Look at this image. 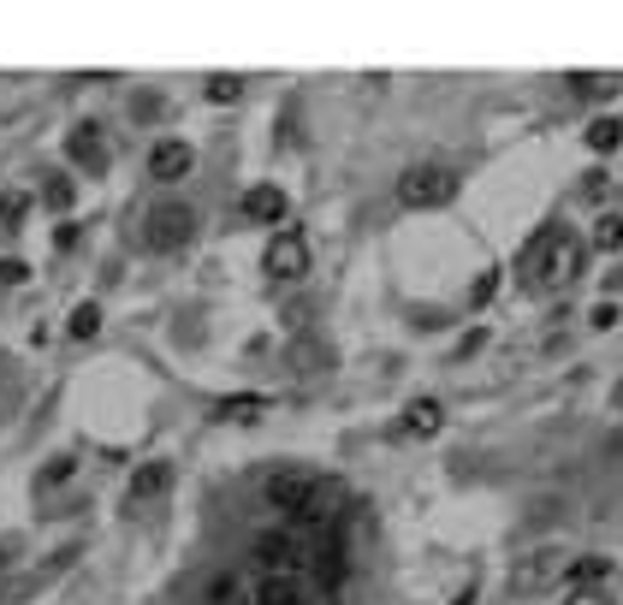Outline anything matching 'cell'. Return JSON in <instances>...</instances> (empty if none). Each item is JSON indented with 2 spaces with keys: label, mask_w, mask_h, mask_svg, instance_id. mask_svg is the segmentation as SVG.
<instances>
[{
  "label": "cell",
  "mask_w": 623,
  "mask_h": 605,
  "mask_svg": "<svg viewBox=\"0 0 623 605\" xmlns=\"http://www.w3.org/2000/svg\"><path fill=\"white\" fill-rule=\"evenodd\" d=\"M262 498L273 511H285V516H298V523H321V505H326V481L321 475H309V470H280V475H268L262 481Z\"/></svg>",
  "instance_id": "6da1fadb"
},
{
  "label": "cell",
  "mask_w": 623,
  "mask_h": 605,
  "mask_svg": "<svg viewBox=\"0 0 623 605\" xmlns=\"http://www.w3.org/2000/svg\"><path fill=\"white\" fill-rule=\"evenodd\" d=\"M458 196V172L452 167H410L398 179V202L404 209H445Z\"/></svg>",
  "instance_id": "7a4b0ae2"
},
{
  "label": "cell",
  "mask_w": 623,
  "mask_h": 605,
  "mask_svg": "<svg viewBox=\"0 0 623 605\" xmlns=\"http://www.w3.org/2000/svg\"><path fill=\"white\" fill-rule=\"evenodd\" d=\"M190 232H197V214H190V202H154L143 214V244L149 250H184Z\"/></svg>",
  "instance_id": "3957f363"
},
{
  "label": "cell",
  "mask_w": 623,
  "mask_h": 605,
  "mask_svg": "<svg viewBox=\"0 0 623 605\" xmlns=\"http://www.w3.org/2000/svg\"><path fill=\"white\" fill-rule=\"evenodd\" d=\"M315 546H303L298 534H262V541H255V564H262L268 576H303V569L315 564Z\"/></svg>",
  "instance_id": "277c9868"
},
{
  "label": "cell",
  "mask_w": 623,
  "mask_h": 605,
  "mask_svg": "<svg viewBox=\"0 0 623 605\" xmlns=\"http://www.w3.org/2000/svg\"><path fill=\"white\" fill-rule=\"evenodd\" d=\"M262 273L268 280H303L309 273V244H303V232H291V226H280L273 232V244H268V255H262Z\"/></svg>",
  "instance_id": "5b68a950"
},
{
  "label": "cell",
  "mask_w": 623,
  "mask_h": 605,
  "mask_svg": "<svg viewBox=\"0 0 623 605\" xmlns=\"http://www.w3.org/2000/svg\"><path fill=\"white\" fill-rule=\"evenodd\" d=\"M564 564H570V558H564V552H552V546L529 552V558L511 569V594H523V599H529V594H546V587L564 576Z\"/></svg>",
  "instance_id": "8992f818"
},
{
  "label": "cell",
  "mask_w": 623,
  "mask_h": 605,
  "mask_svg": "<svg viewBox=\"0 0 623 605\" xmlns=\"http://www.w3.org/2000/svg\"><path fill=\"white\" fill-rule=\"evenodd\" d=\"M78 558V546H66V552H54V564H42V569H24V576H12V582H0V605H24L30 594H42L48 582L60 576L66 564Z\"/></svg>",
  "instance_id": "52a82bcc"
},
{
  "label": "cell",
  "mask_w": 623,
  "mask_h": 605,
  "mask_svg": "<svg viewBox=\"0 0 623 605\" xmlns=\"http://www.w3.org/2000/svg\"><path fill=\"white\" fill-rule=\"evenodd\" d=\"M582 262H587V244H582V238H570V232H559V244L546 250L541 285H570V280L582 273Z\"/></svg>",
  "instance_id": "ba28073f"
},
{
  "label": "cell",
  "mask_w": 623,
  "mask_h": 605,
  "mask_svg": "<svg viewBox=\"0 0 623 605\" xmlns=\"http://www.w3.org/2000/svg\"><path fill=\"white\" fill-rule=\"evenodd\" d=\"M190 167H197V154H190V143H179V137H161V143L149 149V179H161V184L190 179Z\"/></svg>",
  "instance_id": "9c48e42d"
},
{
  "label": "cell",
  "mask_w": 623,
  "mask_h": 605,
  "mask_svg": "<svg viewBox=\"0 0 623 605\" xmlns=\"http://www.w3.org/2000/svg\"><path fill=\"white\" fill-rule=\"evenodd\" d=\"M66 154H72V161L90 172V179H101V172H108V137H101V125H78L72 137H66Z\"/></svg>",
  "instance_id": "30bf717a"
},
{
  "label": "cell",
  "mask_w": 623,
  "mask_h": 605,
  "mask_svg": "<svg viewBox=\"0 0 623 605\" xmlns=\"http://www.w3.org/2000/svg\"><path fill=\"white\" fill-rule=\"evenodd\" d=\"M167 493H172V463H143V470L131 475V487H125V505L149 511L154 498H167Z\"/></svg>",
  "instance_id": "8fae6325"
},
{
  "label": "cell",
  "mask_w": 623,
  "mask_h": 605,
  "mask_svg": "<svg viewBox=\"0 0 623 605\" xmlns=\"http://www.w3.org/2000/svg\"><path fill=\"white\" fill-rule=\"evenodd\" d=\"M285 214H291V202H285V190H280V184H255V190H244V220L280 226Z\"/></svg>",
  "instance_id": "7c38bea8"
},
{
  "label": "cell",
  "mask_w": 623,
  "mask_h": 605,
  "mask_svg": "<svg viewBox=\"0 0 623 605\" xmlns=\"http://www.w3.org/2000/svg\"><path fill=\"white\" fill-rule=\"evenodd\" d=\"M559 232H564V226H541V232H534V238H529V244H523V255H516V280H523V285H541V268H546V250H552V244H559Z\"/></svg>",
  "instance_id": "4fadbf2b"
},
{
  "label": "cell",
  "mask_w": 623,
  "mask_h": 605,
  "mask_svg": "<svg viewBox=\"0 0 623 605\" xmlns=\"http://www.w3.org/2000/svg\"><path fill=\"white\" fill-rule=\"evenodd\" d=\"M440 422H445V410L434 404V397H415V404L404 410V422H398V434L404 440H434Z\"/></svg>",
  "instance_id": "5bb4252c"
},
{
  "label": "cell",
  "mask_w": 623,
  "mask_h": 605,
  "mask_svg": "<svg viewBox=\"0 0 623 605\" xmlns=\"http://www.w3.org/2000/svg\"><path fill=\"white\" fill-rule=\"evenodd\" d=\"M220 416H227V422H262L268 416V397H255V392L227 397V404H220Z\"/></svg>",
  "instance_id": "9a60e30c"
},
{
  "label": "cell",
  "mask_w": 623,
  "mask_h": 605,
  "mask_svg": "<svg viewBox=\"0 0 623 605\" xmlns=\"http://www.w3.org/2000/svg\"><path fill=\"white\" fill-rule=\"evenodd\" d=\"M570 90L587 95V101H605V95H617V78L612 72H576V78H570Z\"/></svg>",
  "instance_id": "2e32d148"
},
{
  "label": "cell",
  "mask_w": 623,
  "mask_h": 605,
  "mask_svg": "<svg viewBox=\"0 0 623 605\" xmlns=\"http://www.w3.org/2000/svg\"><path fill=\"white\" fill-rule=\"evenodd\" d=\"M72 196H78V184L66 179V172H54V179L42 184V202H48V209H54V214H66V209H72Z\"/></svg>",
  "instance_id": "e0dca14e"
},
{
  "label": "cell",
  "mask_w": 623,
  "mask_h": 605,
  "mask_svg": "<svg viewBox=\"0 0 623 605\" xmlns=\"http://www.w3.org/2000/svg\"><path fill=\"white\" fill-rule=\"evenodd\" d=\"M617 143H623V125H617V119H594V125H587V149L612 154Z\"/></svg>",
  "instance_id": "ac0fdd59"
},
{
  "label": "cell",
  "mask_w": 623,
  "mask_h": 605,
  "mask_svg": "<svg viewBox=\"0 0 623 605\" xmlns=\"http://www.w3.org/2000/svg\"><path fill=\"white\" fill-rule=\"evenodd\" d=\"M594 250H623V214H600V226H594Z\"/></svg>",
  "instance_id": "d6986e66"
},
{
  "label": "cell",
  "mask_w": 623,
  "mask_h": 605,
  "mask_svg": "<svg viewBox=\"0 0 623 605\" xmlns=\"http://www.w3.org/2000/svg\"><path fill=\"white\" fill-rule=\"evenodd\" d=\"M101 333V309L96 303H78L72 309V339H96Z\"/></svg>",
  "instance_id": "ffe728a7"
},
{
  "label": "cell",
  "mask_w": 623,
  "mask_h": 605,
  "mask_svg": "<svg viewBox=\"0 0 623 605\" xmlns=\"http://www.w3.org/2000/svg\"><path fill=\"white\" fill-rule=\"evenodd\" d=\"M238 95H244V83H238V78H227V72L208 78V101H238Z\"/></svg>",
  "instance_id": "44dd1931"
},
{
  "label": "cell",
  "mask_w": 623,
  "mask_h": 605,
  "mask_svg": "<svg viewBox=\"0 0 623 605\" xmlns=\"http://www.w3.org/2000/svg\"><path fill=\"white\" fill-rule=\"evenodd\" d=\"M24 209H30V196H24V190H7V196H0V220H7V226H19Z\"/></svg>",
  "instance_id": "7402d4cb"
},
{
  "label": "cell",
  "mask_w": 623,
  "mask_h": 605,
  "mask_svg": "<svg viewBox=\"0 0 623 605\" xmlns=\"http://www.w3.org/2000/svg\"><path fill=\"white\" fill-rule=\"evenodd\" d=\"M564 605H612V594H605V587H570Z\"/></svg>",
  "instance_id": "603a6c76"
},
{
  "label": "cell",
  "mask_w": 623,
  "mask_h": 605,
  "mask_svg": "<svg viewBox=\"0 0 623 605\" xmlns=\"http://www.w3.org/2000/svg\"><path fill=\"white\" fill-rule=\"evenodd\" d=\"M72 470H78L72 457H54V463H48V475H42V487H60V481H72Z\"/></svg>",
  "instance_id": "cb8c5ba5"
},
{
  "label": "cell",
  "mask_w": 623,
  "mask_h": 605,
  "mask_svg": "<svg viewBox=\"0 0 623 605\" xmlns=\"http://www.w3.org/2000/svg\"><path fill=\"white\" fill-rule=\"evenodd\" d=\"M587 321H594L600 333H612V326H617L623 315H617V303H600V309H594V315H587Z\"/></svg>",
  "instance_id": "d4e9b609"
},
{
  "label": "cell",
  "mask_w": 623,
  "mask_h": 605,
  "mask_svg": "<svg viewBox=\"0 0 623 605\" xmlns=\"http://www.w3.org/2000/svg\"><path fill=\"white\" fill-rule=\"evenodd\" d=\"M24 273H30L24 262H12V255H0V285H19Z\"/></svg>",
  "instance_id": "484cf974"
},
{
  "label": "cell",
  "mask_w": 623,
  "mask_h": 605,
  "mask_svg": "<svg viewBox=\"0 0 623 605\" xmlns=\"http://www.w3.org/2000/svg\"><path fill=\"white\" fill-rule=\"evenodd\" d=\"M582 190H587L594 202H605V196H612V184H605V172H587V184H582Z\"/></svg>",
  "instance_id": "4316f807"
},
{
  "label": "cell",
  "mask_w": 623,
  "mask_h": 605,
  "mask_svg": "<svg viewBox=\"0 0 623 605\" xmlns=\"http://www.w3.org/2000/svg\"><path fill=\"white\" fill-rule=\"evenodd\" d=\"M605 291H623V268H612V273H605Z\"/></svg>",
  "instance_id": "83f0119b"
},
{
  "label": "cell",
  "mask_w": 623,
  "mask_h": 605,
  "mask_svg": "<svg viewBox=\"0 0 623 605\" xmlns=\"http://www.w3.org/2000/svg\"><path fill=\"white\" fill-rule=\"evenodd\" d=\"M7 564H12V552H7V546H0V569H7Z\"/></svg>",
  "instance_id": "f1b7e54d"
}]
</instances>
